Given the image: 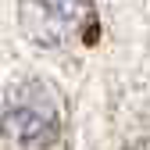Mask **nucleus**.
I'll return each instance as SVG.
<instances>
[{"instance_id": "obj_2", "label": "nucleus", "mask_w": 150, "mask_h": 150, "mask_svg": "<svg viewBox=\"0 0 150 150\" xmlns=\"http://www.w3.org/2000/svg\"><path fill=\"white\" fill-rule=\"evenodd\" d=\"M18 22L40 47H79L97 36V0H18Z\"/></svg>"}, {"instance_id": "obj_1", "label": "nucleus", "mask_w": 150, "mask_h": 150, "mask_svg": "<svg viewBox=\"0 0 150 150\" xmlns=\"http://www.w3.org/2000/svg\"><path fill=\"white\" fill-rule=\"evenodd\" d=\"M64 129L61 93L43 79H22L7 89L0 111V136L14 150H50Z\"/></svg>"}]
</instances>
